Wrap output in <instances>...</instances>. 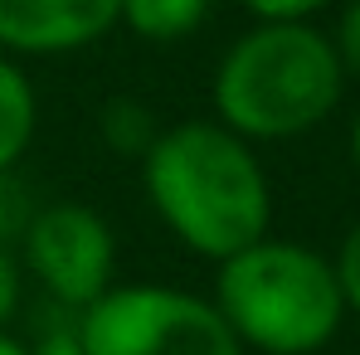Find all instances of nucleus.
<instances>
[{"label": "nucleus", "mask_w": 360, "mask_h": 355, "mask_svg": "<svg viewBox=\"0 0 360 355\" xmlns=\"http://www.w3.org/2000/svg\"><path fill=\"white\" fill-rule=\"evenodd\" d=\"M141 166V195L185 253L224 263L253 238L273 234V180L253 141L214 117L161 127Z\"/></svg>", "instance_id": "f257e3e1"}, {"label": "nucleus", "mask_w": 360, "mask_h": 355, "mask_svg": "<svg viewBox=\"0 0 360 355\" xmlns=\"http://www.w3.org/2000/svg\"><path fill=\"white\" fill-rule=\"evenodd\" d=\"M346 68L316 20H253L224 44L210 78V117L243 141H297L346 98Z\"/></svg>", "instance_id": "f03ea898"}, {"label": "nucleus", "mask_w": 360, "mask_h": 355, "mask_svg": "<svg viewBox=\"0 0 360 355\" xmlns=\"http://www.w3.org/2000/svg\"><path fill=\"white\" fill-rule=\"evenodd\" d=\"M210 302L243 351L258 355H316L341 336L351 316L331 258L278 234L253 238L214 263Z\"/></svg>", "instance_id": "7ed1b4c3"}, {"label": "nucleus", "mask_w": 360, "mask_h": 355, "mask_svg": "<svg viewBox=\"0 0 360 355\" xmlns=\"http://www.w3.org/2000/svg\"><path fill=\"white\" fill-rule=\"evenodd\" d=\"M83 355H248L205 292L112 283L78 311Z\"/></svg>", "instance_id": "20e7f679"}, {"label": "nucleus", "mask_w": 360, "mask_h": 355, "mask_svg": "<svg viewBox=\"0 0 360 355\" xmlns=\"http://www.w3.org/2000/svg\"><path fill=\"white\" fill-rule=\"evenodd\" d=\"M25 283H34L44 302L83 311L88 302L117 283V234L112 224L78 200H54L30 214L15 243Z\"/></svg>", "instance_id": "39448f33"}, {"label": "nucleus", "mask_w": 360, "mask_h": 355, "mask_svg": "<svg viewBox=\"0 0 360 355\" xmlns=\"http://www.w3.org/2000/svg\"><path fill=\"white\" fill-rule=\"evenodd\" d=\"M122 25V0H0V49L10 59H63Z\"/></svg>", "instance_id": "423d86ee"}, {"label": "nucleus", "mask_w": 360, "mask_h": 355, "mask_svg": "<svg viewBox=\"0 0 360 355\" xmlns=\"http://www.w3.org/2000/svg\"><path fill=\"white\" fill-rule=\"evenodd\" d=\"M39 131V88L25 73V59L0 49V171H15Z\"/></svg>", "instance_id": "0eeeda50"}, {"label": "nucleus", "mask_w": 360, "mask_h": 355, "mask_svg": "<svg viewBox=\"0 0 360 355\" xmlns=\"http://www.w3.org/2000/svg\"><path fill=\"white\" fill-rule=\"evenodd\" d=\"M214 15V0H122V25L141 44H180Z\"/></svg>", "instance_id": "6e6552de"}, {"label": "nucleus", "mask_w": 360, "mask_h": 355, "mask_svg": "<svg viewBox=\"0 0 360 355\" xmlns=\"http://www.w3.org/2000/svg\"><path fill=\"white\" fill-rule=\"evenodd\" d=\"M98 136L112 156H127V161H141L151 151V141L161 136V117L156 108H146L141 98H108L103 112H98Z\"/></svg>", "instance_id": "1a4fd4ad"}, {"label": "nucleus", "mask_w": 360, "mask_h": 355, "mask_svg": "<svg viewBox=\"0 0 360 355\" xmlns=\"http://www.w3.org/2000/svg\"><path fill=\"white\" fill-rule=\"evenodd\" d=\"M25 341V355H83V331H78V311L68 306H44V316L30 326Z\"/></svg>", "instance_id": "9d476101"}, {"label": "nucleus", "mask_w": 360, "mask_h": 355, "mask_svg": "<svg viewBox=\"0 0 360 355\" xmlns=\"http://www.w3.org/2000/svg\"><path fill=\"white\" fill-rule=\"evenodd\" d=\"M34 205H30V190L20 185L15 171H0V248H15L25 224H30Z\"/></svg>", "instance_id": "9b49d317"}, {"label": "nucleus", "mask_w": 360, "mask_h": 355, "mask_svg": "<svg viewBox=\"0 0 360 355\" xmlns=\"http://www.w3.org/2000/svg\"><path fill=\"white\" fill-rule=\"evenodd\" d=\"M331 268H336V283H341V297H346V311L360 316V219L346 229L336 258H331Z\"/></svg>", "instance_id": "f8f14e48"}, {"label": "nucleus", "mask_w": 360, "mask_h": 355, "mask_svg": "<svg viewBox=\"0 0 360 355\" xmlns=\"http://www.w3.org/2000/svg\"><path fill=\"white\" fill-rule=\"evenodd\" d=\"M331 44H336V54H341V68L360 78V0H341Z\"/></svg>", "instance_id": "ddd939ff"}, {"label": "nucleus", "mask_w": 360, "mask_h": 355, "mask_svg": "<svg viewBox=\"0 0 360 355\" xmlns=\"http://www.w3.org/2000/svg\"><path fill=\"white\" fill-rule=\"evenodd\" d=\"M253 20H316L336 0H239Z\"/></svg>", "instance_id": "4468645a"}, {"label": "nucleus", "mask_w": 360, "mask_h": 355, "mask_svg": "<svg viewBox=\"0 0 360 355\" xmlns=\"http://www.w3.org/2000/svg\"><path fill=\"white\" fill-rule=\"evenodd\" d=\"M346 146H351V166L360 171V108H356V117H351V136H346Z\"/></svg>", "instance_id": "2eb2a0df"}, {"label": "nucleus", "mask_w": 360, "mask_h": 355, "mask_svg": "<svg viewBox=\"0 0 360 355\" xmlns=\"http://www.w3.org/2000/svg\"><path fill=\"white\" fill-rule=\"evenodd\" d=\"M0 355H25V341L15 331H0Z\"/></svg>", "instance_id": "dca6fc26"}]
</instances>
